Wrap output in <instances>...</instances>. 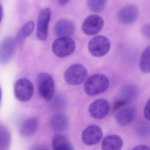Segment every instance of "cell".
<instances>
[{"mask_svg":"<svg viewBox=\"0 0 150 150\" xmlns=\"http://www.w3.org/2000/svg\"><path fill=\"white\" fill-rule=\"evenodd\" d=\"M110 81L105 75L96 74L90 76L85 84V91L90 96L98 95L106 91L109 88Z\"/></svg>","mask_w":150,"mask_h":150,"instance_id":"cell-1","label":"cell"},{"mask_svg":"<svg viewBox=\"0 0 150 150\" xmlns=\"http://www.w3.org/2000/svg\"><path fill=\"white\" fill-rule=\"evenodd\" d=\"M37 85L40 96L45 100H51L55 92L54 83L52 76L47 73H40L37 77Z\"/></svg>","mask_w":150,"mask_h":150,"instance_id":"cell-2","label":"cell"},{"mask_svg":"<svg viewBox=\"0 0 150 150\" xmlns=\"http://www.w3.org/2000/svg\"><path fill=\"white\" fill-rule=\"evenodd\" d=\"M109 40L103 36H97L92 38L89 43L88 48L90 53L96 57H101L108 53L111 49Z\"/></svg>","mask_w":150,"mask_h":150,"instance_id":"cell-3","label":"cell"},{"mask_svg":"<svg viewBox=\"0 0 150 150\" xmlns=\"http://www.w3.org/2000/svg\"><path fill=\"white\" fill-rule=\"evenodd\" d=\"M88 72L85 67L81 64H74L66 70L64 79L68 83L77 85L85 81Z\"/></svg>","mask_w":150,"mask_h":150,"instance_id":"cell-4","label":"cell"},{"mask_svg":"<svg viewBox=\"0 0 150 150\" xmlns=\"http://www.w3.org/2000/svg\"><path fill=\"white\" fill-rule=\"evenodd\" d=\"M75 48V41L70 38H59L54 41L52 45L54 53L60 58L70 55Z\"/></svg>","mask_w":150,"mask_h":150,"instance_id":"cell-5","label":"cell"},{"mask_svg":"<svg viewBox=\"0 0 150 150\" xmlns=\"http://www.w3.org/2000/svg\"><path fill=\"white\" fill-rule=\"evenodd\" d=\"M32 83L28 79H20L17 81L14 86V93L17 99L23 102L28 101L33 95Z\"/></svg>","mask_w":150,"mask_h":150,"instance_id":"cell-6","label":"cell"},{"mask_svg":"<svg viewBox=\"0 0 150 150\" xmlns=\"http://www.w3.org/2000/svg\"><path fill=\"white\" fill-rule=\"evenodd\" d=\"M104 25L103 18L97 15H91L87 17L82 25V30L85 34L94 35L100 31Z\"/></svg>","mask_w":150,"mask_h":150,"instance_id":"cell-7","label":"cell"},{"mask_svg":"<svg viewBox=\"0 0 150 150\" xmlns=\"http://www.w3.org/2000/svg\"><path fill=\"white\" fill-rule=\"evenodd\" d=\"M51 9L45 8L42 10L38 18L37 22V36L41 41L46 40L48 35V24L51 18Z\"/></svg>","mask_w":150,"mask_h":150,"instance_id":"cell-8","label":"cell"},{"mask_svg":"<svg viewBox=\"0 0 150 150\" xmlns=\"http://www.w3.org/2000/svg\"><path fill=\"white\" fill-rule=\"evenodd\" d=\"M103 136V131L100 127L92 125L84 130L82 135V141L86 145L93 146L101 141Z\"/></svg>","mask_w":150,"mask_h":150,"instance_id":"cell-9","label":"cell"},{"mask_svg":"<svg viewBox=\"0 0 150 150\" xmlns=\"http://www.w3.org/2000/svg\"><path fill=\"white\" fill-rule=\"evenodd\" d=\"M110 105L105 99H98L93 101L89 108V113L92 117L97 120L105 118L109 113Z\"/></svg>","mask_w":150,"mask_h":150,"instance_id":"cell-10","label":"cell"},{"mask_svg":"<svg viewBox=\"0 0 150 150\" xmlns=\"http://www.w3.org/2000/svg\"><path fill=\"white\" fill-rule=\"evenodd\" d=\"M139 9L134 4H129L122 8L117 14L119 22L125 25L131 24L134 23L138 18Z\"/></svg>","mask_w":150,"mask_h":150,"instance_id":"cell-11","label":"cell"},{"mask_svg":"<svg viewBox=\"0 0 150 150\" xmlns=\"http://www.w3.org/2000/svg\"><path fill=\"white\" fill-rule=\"evenodd\" d=\"M75 25L69 19L62 18L57 21L55 25L54 33L59 38H69L75 33Z\"/></svg>","mask_w":150,"mask_h":150,"instance_id":"cell-12","label":"cell"},{"mask_svg":"<svg viewBox=\"0 0 150 150\" xmlns=\"http://www.w3.org/2000/svg\"><path fill=\"white\" fill-rule=\"evenodd\" d=\"M16 40L9 37L4 40L1 46V61L2 63L9 62L13 56Z\"/></svg>","mask_w":150,"mask_h":150,"instance_id":"cell-13","label":"cell"},{"mask_svg":"<svg viewBox=\"0 0 150 150\" xmlns=\"http://www.w3.org/2000/svg\"><path fill=\"white\" fill-rule=\"evenodd\" d=\"M136 111L133 107H128L120 110L115 116L116 122L120 126L124 127L130 124L134 120Z\"/></svg>","mask_w":150,"mask_h":150,"instance_id":"cell-14","label":"cell"},{"mask_svg":"<svg viewBox=\"0 0 150 150\" xmlns=\"http://www.w3.org/2000/svg\"><path fill=\"white\" fill-rule=\"evenodd\" d=\"M50 126L55 132L61 133L65 131L69 126L68 117L63 114H57L54 115L50 120Z\"/></svg>","mask_w":150,"mask_h":150,"instance_id":"cell-15","label":"cell"},{"mask_svg":"<svg viewBox=\"0 0 150 150\" xmlns=\"http://www.w3.org/2000/svg\"><path fill=\"white\" fill-rule=\"evenodd\" d=\"M123 141L119 136L111 135L106 137L101 144L102 150H121Z\"/></svg>","mask_w":150,"mask_h":150,"instance_id":"cell-16","label":"cell"},{"mask_svg":"<svg viewBox=\"0 0 150 150\" xmlns=\"http://www.w3.org/2000/svg\"><path fill=\"white\" fill-rule=\"evenodd\" d=\"M38 122L35 118H30L24 120L19 126L20 134L24 137L33 135L38 128Z\"/></svg>","mask_w":150,"mask_h":150,"instance_id":"cell-17","label":"cell"},{"mask_svg":"<svg viewBox=\"0 0 150 150\" xmlns=\"http://www.w3.org/2000/svg\"><path fill=\"white\" fill-rule=\"evenodd\" d=\"M138 88L133 85H128L123 86L120 93V99L125 100L127 103L132 102L138 97Z\"/></svg>","mask_w":150,"mask_h":150,"instance_id":"cell-18","label":"cell"},{"mask_svg":"<svg viewBox=\"0 0 150 150\" xmlns=\"http://www.w3.org/2000/svg\"><path fill=\"white\" fill-rule=\"evenodd\" d=\"M53 150H73V147L66 137L60 134L54 136L52 140Z\"/></svg>","mask_w":150,"mask_h":150,"instance_id":"cell-19","label":"cell"},{"mask_svg":"<svg viewBox=\"0 0 150 150\" xmlns=\"http://www.w3.org/2000/svg\"><path fill=\"white\" fill-rule=\"evenodd\" d=\"M34 28V23L33 21H30L26 23L18 32L16 38V42L21 43L24 41L27 37L32 33Z\"/></svg>","mask_w":150,"mask_h":150,"instance_id":"cell-20","label":"cell"},{"mask_svg":"<svg viewBox=\"0 0 150 150\" xmlns=\"http://www.w3.org/2000/svg\"><path fill=\"white\" fill-rule=\"evenodd\" d=\"M140 68L143 73H150V46L143 52L140 62Z\"/></svg>","mask_w":150,"mask_h":150,"instance_id":"cell-21","label":"cell"},{"mask_svg":"<svg viewBox=\"0 0 150 150\" xmlns=\"http://www.w3.org/2000/svg\"><path fill=\"white\" fill-rule=\"evenodd\" d=\"M107 0H87L89 9L94 13L101 12L106 5Z\"/></svg>","mask_w":150,"mask_h":150,"instance_id":"cell-22","label":"cell"},{"mask_svg":"<svg viewBox=\"0 0 150 150\" xmlns=\"http://www.w3.org/2000/svg\"><path fill=\"white\" fill-rule=\"evenodd\" d=\"M0 136H1V149H6L9 146V144L10 141V137L8 131L5 129H1V133H0Z\"/></svg>","mask_w":150,"mask_h":150,"instance_id":"cell-23","label":"cell"},{"mask_svg":"<svg viewBox=\"0 0 150 150\" xmlns=\"http://www.w3.org/2000/svg\"><path fill=\"white\" fill-rule=\"evenodd\" d=\"M51 107L53 110H58L62 109L65 106L64 99L60 96H57L51 102Z\"/></svg>","mask_w":150,"mask_h":150,"instance_id":"cell-24","label":"cell"},{"mask_svg":"<svg viewBox=\"0 0 150 150\" xmlns=\"http://www.w3.org/2000/svg\"><path fill=\"white\" fill-rule=\"evenodd\" d=\"M127 104V102L121 99L115 100L113 105V110L114 111H117L122 107L126 105Z\"/></svg>","mask_w":150,"mask_h":150,"instance_id":"cell-25","label":"cell"},{"mask_svg":"<svg viewBox=\"0 0 150 150\" xmlns=\"http://www.w3.org/2000/svg\"><path fill=\"white\" fill-rule=\"evenodd\" d=\"M144 115L146 120L150 121V98L146 103L144 111Z\"/></svg>","mask_w":150,"mask_h":150,"instance_id":"cell-26","label":"cell"},{"mask_svg":"<svg viewBox=\"0 0 150 150\" xmlns=\"http://www.w3.org/2000/svg\"><path fill=\"white\" fill-rule=\"evenodd\" d=\"M142 33L145 38H150V24L143 25L142 28Z\"/></svg>","mask_w":150,"mask_h":150,"instance_id":"cell-27","label":"cell"},{"mask_svg":"<svg viewBox=\"0 0 150 150\" xmlns=\"http://www.w3.org/2000/svg\"><path fill=\"white\" fill-rule=\"evenodd\" d=\"M141 126V127L139 129V130L140 131L139 134L143 136L144 135H146V133L144 132V131L148 132V131L149 130L150 128L149 127V126H148L147 124H143Z\"/></svg>","mask_w":150,"mask_h":150,"instance_id":"cell-28","label":"cell"},{"mask_svg":"<svg viewBox=\"0 0 150 150\" xmlns=\"http://www.w3.org/2000/svg\"><path fill=\"white\" fill-rule=\"evenodd\" d=\"M31 150H49L47 147L41 144H37L34 145L32 148Z\"/></svg>","mask_w":150,"mask_h":150,"instance_id":"cell-29","label":"cell"},{"mask_svg":"<svg viewBox=\"0 0 150 150\" xmlns=\"http://www.w3.org/2000/svg\"><path fill=\"white\" fill-rule=\"evenodd\" d=\"M132 150H150V148L146 145H140L136 146Z\"/></svg>","mask_w":150,"mask_h":150,"instance_id":"cell-30","label":"cell"},{"mask_svg":"<svg viewBox=\"0 0 150 150\" xmlns=\"http://www.w3.org/2000/svg\"><path fill=\"white\" fill-rule=\"evenodd\" d=\"M70 0H59V3L60 5H63L67 4Z\"/></svg>","mask_w":150,"mask_h":150,"instance_id":"cell-31","label":"cell"}]
</instances>
